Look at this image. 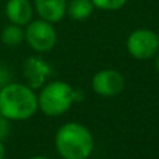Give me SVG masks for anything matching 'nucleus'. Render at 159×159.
Returning <instances> with one entry per match:
<instances>
[{"instance_id": "nucleus-1", "label": "nucleus", "mask_w": 159, "mask_h": 159, "mask_svg": "<svg viewBox=\"0 0 159 159\" xmlns=\"http://www.w3.org/2000/svg\"><path fill=\"white\" fill-rule=\"evenodd\" d=\"M38 111L35 90L25 83L11 82L0 87V113L9 121H25Z\"/></svg>"}, {"instance_id": "nucleus-2", "label": "nucleus", "mask_w": 159, "mask_h": 159, "mask_svg": "<svg viewBox=\"0 0 159 159\" xmlns=\"http://www.w3.org/2000/svg\"><path fill=\"white\" fill-rule=\"evenodd\" d=\"M55 148L63 159H87L94 149V138L80 123H65L55 134Z\"/></svg>"}, {"instance_id": "nucleus-3", "label": "nucleus", "mask_w": 159, "mask_h": 159, "mask_svg": "<svg viewBox=\"0 0 159 159\" xmlns=\"http://www.w3.org/2000/svg\"><path fill=\"white\" fill-rule=\"evenodd\" d=\"M79 92L63 80L47 82L41 87L38 97V110L48 117H59L69 111L79 97Z\"/></svg>"}, {"instance_id": "nucleus-4", "label": "nucleus", "mask_w": 159, "mask_h": 159, "mask_svg": "<svg viewBox=\"0 0 159 159\" xmlns=\"http://www.w3.org/2000/svg\"><path fill=\"white\" fill-rule=\"evenodd\" d=\"M24 34L25 41L28 42L31 49H34L38 54L52 51L58 41L57 30H55L54 24L42 20V18L31 20L25 25Z\"/></svg>"}, {"instance_id": "nucleus-5", "label": "nucleus", "mask_w": 159, "mask_h": 159, "mask_svg": "<svg viewBox=\"0 0 159 159\" xmlns=\"http://www.w3.org/2000/svg\"><path fill=\"white\" fill-rule=\"evenodd\" d=\"M127 51L132 58L138 61L151 59L159 51L158 34L148 28L134 30L127 38Z\"/></svg>"}, {"instance_id": "nucleus-6", "label": "nucleus", "mask_w": 159, "mask_h": 159, "mask_svg": "<svg viewBox=\"0 0 159 159\" xmlns=\"http://www.w3.org/2000/svg\"><path fill=\"white\" fill-rule=\"evenodd\" d=\"M125 87V78L116 69H102L94 73L92 79V89L102 97L118 96Z\"/></svg>"}, {"instance_id": "nucleus-7", "label": "nucleus", "mask_w": 159, "mask_h": 159, "mask_svg": "<svg viewBox=\"0 0 159 159\" xmlns=\"http://www.w3.org/2000/svg\"><path fill=\"white\" fill-rule=\"evenodd\" d=\"M23 73L31 89H41L52 75V66L41 57H30L23 65Z\"/></svg>"}, {"instance_id": "nucleus-8", "label": "nucleus", "mask_w": 159, "mask_h": 159, "mask_svg": "<svg viewBox=\"0 0 159 159\" xmlns=\"http://www.w3.org/2000/svg\"><path fill=\"white\" fill-rule=\"evenodd\" d=\"M34 9L39 18L55 24L66 16L68 0H34Z\"/></svg>"}, {"instance_id": "nucleus-9", "label": "nucleus", "mask_w": 159, "mask_h": 159, "mask_svg": "<svg viewBox=\"0 0 159 159\" xmlns=\"http://www.w3.org/2000/svg\"><path fill=\"white\" fill-rule=\"evenodd\" d=\"M34 6L30 0H7L6 16L11 24L24 27L33 20Z\"/></svg>"}, {"instance_id": "nucleus-10", "label": "nucleus", "mask_w": 159, "mask_h": 159, "mask_svg": "<svg viewBox=\"0 0 159 159\" xmlns=\"http://www.w3.org/2000/svg\"><path fill=\"white\" fill-rule=\"evenodd\" d=\"M94 6L92 0H70L68 3L66 14L76 21H83L93 14Z\"/></svg>"}, {"instance_id": "nucleus-11", "label": "nucleus", "mask_w": 159, "mask_h": 159, "mask_svg": "<svg viewBox=\"0 0 159 159\" xmlns=\"http://www.w3.org/2000/svg\"><path fill=\"white\" fill-rule=\"evenodd\" d=\"M25 39V34H24V30L21 25H17V24H11L10 23L9 25L3 28L2 31V41H3L4 45L7 47H17L20 45L21 42Z\"/></svg>"}, {"instance_id": "nucleus-12", "label": "nucleus", "mask_w": 159, "mask_h": 159, "mask_svg": "<svg viewBox=\"0 0 159 159\" xmlns=\"http://www.w3.org/2000/svg\"><path fill=\"white\" fill-rule=\"evenodd\" d=\"M92 3L96 9L104 10V11H116L125 6L127 0H92Z\"/></svg>"}, {"instance_id": "nucleus-13", "label": "nucleus", "mask_w": 159, "mask_h": 159, "mask_svg": "<svg viewBox=\"0 0 159 159\" xmlns=\"http://www.w3.org/2000/svg\"><path fill=\"white\" fill-rule=\"evenodd\" d=\"M9 120L4 118L0 113V141H3L6 138L7 135H9Z\"/></svg>"}, {"instance_id": "nucleus-14", "label": "nucleus", "mask_w": 159, "mask_h": 159, "mask_svg": "<svg viewBox=\"0 0 159 159\" xmlns=\"http://www.w3.org/2000/svg\"><path fill=\"white\" fill-rule=\"evenodd\" d=\"M6 156V148L3 145V141H0V159H4Z\"/></svg>"}, {"instance_id": "nucleus-15", "label": "nucleus", "mask_w": 159, "mask_h": 159, "mask_svg": "<svg viewBox=\"0 0 159 159\" xmlns=\"http://www.w3.org/2000/svg\"><path fill=\"white\" fill-rule=\"evenodd\" d=\"M153 58H155V69H156V72L159 73V51L156 52V55Z\"/></svg>"}, {"instance_id": "nucleus-16", "label": "nucleus", "mask_w": 159, "mask_h": 159, "mask_svg": "<svg viewBox=\"0 0 159 159\" xmlns=\"http://www.w3.org/2000/svg\"><path fill=\"white\" fill-rule=\"evenodd\" d=\"M28 159H49V158H47V156H42V155H35V156H31V158H28Z\"/></svg>"}, {"instance_id": "nucleus-17", "label": "nucleus", "mask_w": 159, "mask_h": 159, "mask_svg": "<svg viewBox=\"0 0 159 159\" xmlns=\"http://www.w3.org/2000/svg\"><path fill=\"white\" fill-rule=\"evenodd\" d=\"M156 34H158V38H159V31H158V33H156Z\"/></svg>"}, {"instance_id": "nucleus-18", "label": "nucleus", "mask_w": 159, "mask_h": 159, "mask_svg": "<svg viewBox=\"0 0 159 159\" xmlns=\"http://www.w3.org/2000/svg\"><path fill=\"white\" fill-rule=\"evenodd\" d=\"M0 2H2V0H0Z\"/></svg>"}]
</instances>
